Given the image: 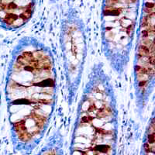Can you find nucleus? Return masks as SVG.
Returning <instances> with one entry per match:
<instances>
[{"label":"nucleus","mask_w":155,"mask_h":155,"mask_svg":"<svg viewBox=\"0 0 155 155\" xmlns=\"http://www.w3.org/2000/svg\"><path fill=\"white\" fill-rule=\"evenodd\" d=\"M57 69L49 46L23 36L14 46L5 79L11 130L18 142L38 140L48 128L57 103Z\"/></svg>","instance_id":"obj_1"},{"label":"nucleus","mask_w":155,"mask_h":155,"mask_svg":"<svg viewBox=\"0 0 155 155\" xmlns=\"http://www.w3.org/2000/svg\"><path fill=\"white\" fill-rule=\"evenodd\" d=\"M137 34L133 78L136 105L142 112L154 89V3L146 2Z\"/></svg>","instance_id":"obj_2"},{"label":"nucleus","mask_w":155,"mask_h":155,"mask_svg":"<svg viewBox=\"0 0 155 155\" xmlns=\"http://www.w3.org/2000/svg\"><path fill=\"white\" fill-rule=\"evenodd\" d=\"M60 44L67 102L69 106H71L80 87L88 54L87 36L82 21L67 20L63 23Z\"/></svg>","instance_id":"obj_3"}]
</instances>
